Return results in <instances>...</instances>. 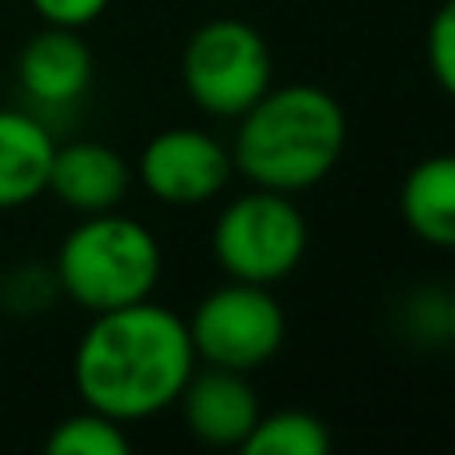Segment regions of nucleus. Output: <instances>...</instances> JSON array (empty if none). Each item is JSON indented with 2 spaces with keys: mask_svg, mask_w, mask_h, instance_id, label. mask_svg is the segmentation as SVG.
Segmentation results:
<instances>
[{
  "mask_svg": "<svg viewBox=\"0 0 455 455\" xmlns=\"http://www.w3.org/2000/svg\"><path fill=\"white\" fill-rule=\"evenodd\" d=\"M212 256L228 280L275 288L307 256V216L288 192L256 188L228 200L212 228Z\"/></svg>",
  "mask_w": 455,
  "mask_h": 455,
  "instance_id": "20e7f679",
  "label": "nucleus"
},
{
  "mask_svg": "<svg viewBox=\"0 0 455 455\" xmlns=\"http://www.w3.org/2000/svg\"><path fill=\"white\" fill-rule=\"evenodd\" d=\"M56 136L36 112L0 108V212L28 208L48 192Z\"/></svg>",
  "mask_w": 455,
  "mask_h": 455,
  "instance_id": "9b49d317",
  "label": "nucleus"
},
{
  "mask_svg": "<svg viewBox=\"0 0 455 455\" xmlns=\"http://www.w3.org/2000/svg\"><path fill=\"white\" fill-rule=\"evenodd\" d=\"M400 216L416 240L455 251V152H435L411 164L400 184Z\"/></svg>",
  "mask_w": 455,
  "mask_h": 455,
  "instance_id": "f8f14e48",
  "label": "nucleus"
},
{
  "mask_svg": "<svg viewBox=\"0 0 455 455\" xmlns=\"http://www.w3.org/2000/svg\"><path fill=\"white\" fill-rule=\"evenodd\" d=\"M448 344H451V352H455V288L448 291Z\"/></svg>",
  "mask_w": 455,
  "mask_h": 455,
  "instance_id": "a211bd4d",
  "label": "nucleus"
},
{
  "mask_svg": "<svg viewBox=\"0 0 455 455\" xmlns=\"http://www.w3.org/2000/svg\"><path fill=\"white\" fill-rule=\"evenodd\" d=\"M272 48L256 24L240 16L204 20L180 52L184 92L204 116L240 120L272 88Z\"/></svg>",
  "mask_w": 455,
  "mask_h": 455,
  "instance_id": "39448f33",
  "label": "nucleus"
},
{
  "mask_svg": "<svg viewBox=\"0 0 455 455\" xmlns=\"http://www.w3.org/2000/svg\"><path fill=\"white\" fill-rule=\"evenodd\" d=\"M228 148L248 184L299 196L328 180L344 160V104L320 84H272L240 116Z\"/></svg>",
  "mask_w": 455,
  "mask_h": 455,
  "instance_id": "f03ea898",
  "label": "nucleus"
},
{
  "mask_svg": "<svg viewBox=\"0 0 455 455\" xmlns=\"http://www.w3.org/2000/svg\"><path fill=\"white\" fill-rule=\"evenodd\" d=\"M328 448H331L328 424L304 408H280L272 416L259 411L256 427L240 443L243 455H323Z\"/></svg>",
  "mask_w": 455,
  "mask_h": 455,
  "instance_id": "ddd939ff",
  "label": "nucleus"
},
{
  "mask_svg": "<svg viewBox=\"0 0 455 455\" xmlns=\"http://www.w3.org/2000/svg\"><path fill=\"white\" fill-rule=\"evenodd\" d=\"M132 188V168L116 148L100 140H68L56 144L48 192L60 200L68 212L96 216L124 204Z\"/></svg>",
  "mask_w": 455,
  "mask_h": 455,
  "instance_id": "9d476101",
  "label": "nucleus"
},
{
  "mask_svg": "<svg viewBox=\"0 0 455 455\" xmlns=\"http://www.w3.org/2000/svg\"><path fill=\"white\" fill-rule=\"evenodd\" d=\"M176 403H180L184 427L204 448H240L259 419V400L248 376L232 368H212V363L192 371Z\"/></svg>",
  "mask_w": 455,
  "mask_h": 455,
  "instance_id": "1a4fd4ad",
  "label": "nucleus"
},
{
  "mask_svg": "<svg viewBox=\"0 0 455 455\" xmlns=\"http://www.w3.org/2000/svg\"><path fill=\"white\" fill-rule=\"evenodd\" d=\"M96 60L80 28L44 24L16 56V84L36 108H72L88 96Z\"/></svg>",
  "mask_w": 455,
  "mask_h": 455,
  "instance_id": "6e6552de",
  "label": "nucleus"
},
{
  "mask_svg": "<svg viewBox=\"0 0 455 455\" xmlns=\"http://www.w3.org/2000/svg\"><path fill=\"white\" fill-rule=\"evenodd\" d=\"M52 267L64 299L96 315L152 299L164 272V251L148 224L112 208V212L80 216L56 248Z\"/></svg>",
  "mask_w": 455,
  "mask_h": 455,
  "instance_id": "7ed1b4c3",
  "label": "nucleus"
},
{
  "mask_svg": "<svg viewBox=\"0 0 455 455\" xmlns=\"http://www.w3.org/2000/svg\"><path fill=\"white\" fill-rule=\"evenodd\" d=\"M48 455H128L132 440H128L124 424L96 408H80L76 416H64L44 440Z\"/></svg>",
  "mask_w": 455,
  "mask_h": 455,
  "instance_id": "4468645a",
  "label": "nucleus"
},
{
  "mask_svg": "<svg viewBox=\"0 0 455 455\" xmlns=\"http://www.w3.org/2000/svg\"><path fill=\"white\" fill-rule=\"evenodd\" d=\"M188 336L196 347V363L251 376L256 368L280 355L283 339H288V315H283L280 299L272 296V288L228 280L196 304Z\"/></svg>",
  "mask_w": 455,
  "mask_h": 455,
  "instance_id": "423d86ee",
  "label": "nucleus"
},
{
  "mask_svg": "<svg viewBox=\"0 0 455 455\" xmlns=\"http://www.w3.org/2000/svg\"><path fill=\"white\" fill-rule=\"evenodd\" d=\"M112 0H32L36 16L44 24H60V28H80L84 32L92 20L108 12Z\"/></svg>",
  "mask_w": 455,
  "mask_h": 455,
  "instance_id": "f3484780",
  "label": "nucleus"
},
{
  "mask_svg": "<svg viewBox=\"0 0 455 455\" xmlns=\"http://www.w3.org/2000/svg\"><path fill=\"white\" fill-rule=\"evenodd\" d=\"M144 192L168 208H200L232 184L235 160L224 140L204 128H164L140 148L136 160Z\"/></svg>",
  "mask_w": 455,
  "mask_h": 455,
  "instance_id": "0eeeda50",
  "label": "nucleus"
},
{
  "mask_svg": "<svg viewBox=\"0 0 455 455\" xmlns=\"http://www.w3.org/2000/svg\"><path fill=\"white\" fill-rule=\"evenodd\" d=\"M427 68L440 92L455 100V0H443L427 24Z\"/></svg>",
  "mask_w": 455,
  "mask_h": 455,
  "instance_id": "dca6fc26",
  "label": "nucleus"
},
{
  "mask_svg": "<svg viewBox=\"0 0 455 455\" xmlns=\"http://www.w3.org/2000/svg\"><path fill=\"white\" fill-rule=\"evenodd\" d=\"M196 371L188 320L164 304H124L96 312L72 355V384L84 408L120 424L152 419L180 400Z\"/></svg>",
  "mask_w": 455,
  "mask_h": 455,
  "instance_id": "f257e3e1",
  "label": "nucleus"
},
{
  "mask_svg": "<svg viewBox=\"0 0 455 455\" xmlns=\"http://www.w3.org/2000/svg\"><path fill=\"white\" fill-rule=\"evenodd\" d=\"M56 299H64L56 267L44 259H24L16 267H0V307L12 315H44L48 307H56Z\"/></svg>",
  "mask_w": 455,
  "mask_h": 455,
  "instance_id": "2eb2a0df",
  "label": "nucleus"
}]
</instances>
